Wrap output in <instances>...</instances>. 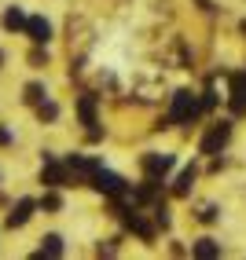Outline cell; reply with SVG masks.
<instances>
[{
  "label": "cell",
  "instance_id": "1",
  "mask_svg": "<svg viewBox=\"0 0 246 260\" xmlns=\"http://www.w3.org/2000/svg\"><path fill=\"white\" fill-rule=\"evenodd\" d=\"M195 114H199V99L191 95V92H177V95H173V110H169V121H177V125H180V121H191Z\"/></svg>",
  "mask_w": 246,
  "mask_h": 260
},
{
  "label": "cell",
  "instance_id": "2",
  "mask_svg": "<svg viewBox=\"0 0 246 260\" xmlns=\"http://www.w3.org/2000/svg\"><path fill=\"white\" fill-rule=\"evenodd\" d=\"M92 183H96L99 190H107V194H121V180L114 176V172H103V169H96V172H92Z\"/></svg>",
  "mask_w": 246,
  "mask_h": 260
},
{
  "label": "cell",
  "instance_id": "3",
  "mask_svg": "<svg viewBox=\"0 0 246 260\" xmlns=\"http://www.w3.org/2000/svg\"><path fill=\"white\" fill-rule=\"evenodd\" d=\"M26 29H30V37L37 41V44H48V41H51V22H48V19H30Z\"/></svg>",
  "mask_w": 246,
  "mask_h": 260
},
{
  "label": "cell",
  "instance_id": "4",
  "mask_svg": "<svg viewBox=\"0 0 246 260\" xmlns=\"http://www.w3.org/2000/svg\"><path fill=\"white\" fill-rule=\"evenodd\" d=\"M30 216H33V202H30V198H22V202L11 209V216H8V228H22Z\"/></svg>",
  "mask_w": 246,
  "mask_h": 260
},
{
  "label": "cell",
  "instance_id": "5",
  "mask_svg": "<svg viewBox=\"0 0 246 260\" xmlns=\"http://www.w3.org/2000/svg\"><path fill=\"white\" fill-rule=\"evenodd\" d=\"M232 110H235V114L246 110V77H235V88H232Z\"/></svg>",
  "mask_w": 246,
  "mask_h": 260
},
{
  "label": "cell",
  "instance_id": "6",
  "mask_svg": "<svg viewBox=\"0 0 246 260\" xmlns=\"http://www.w3.org/2000/svg\"><path fill=\"white\" fill-rule=\"evenodd\" d=\"M144 165H147V172H151V176H158V172H169L173 158H169V154H151V158H147Z\"/></svg>",
  "mask_w": 246,
  "mask_h": 260
},
{
  "label": "cell",
  "instance_id": "7",
  "mask_svg": "<svg viewBox=\"0 0 246 260\" xmlns=\"http://www.w3.org/2000/svg\"><path fill=\"white\" fill-rule=\"evenodd\" d=\"M63 180H66V169H63V165H56V161H48V165H44V183L63 187Z\"/></svg>",
  "mask_w": 246,
  "mask_h": 260
},
{
  "label": "cell",
  "instance_id": "8",
  "mask_svg": "<svg viewBox=\"0 0 246 260\" xmlns=\"http://www.w3.org/2000/svg\"><path fill=\"white\" fill-rule=\"evenodd\" d=\"M224 140H228V125H221V128H217L213 136H209V140L202 143V150H206V154H213L217 147H224Z\"/></svg>",
  "mask_w": 246,
  "mask_h": 260
},
{
  "label": "cell",
  "instance_id": "9",
  "mask_svg": "<svg viewBox=\"0 0 246 260\" xmlns=\"http://www.w3.org/2000/svg\"><path fill=\"white\" fill-rule=\"evenodd\" d=\"M26 22H30V19L22 15V8H11V11L4 15V26H8V29H22Z\"/></svg>",
  "mask_w": 246,
  "mask_h": 260
},
{
  "label": "cell",
  "instance_id": "10",
  "mask_svg": "<svg viewBox=\"0 0 246 260\" xmlns=\"http://www.w3.org/2000/svg\"><path fill=\"white\" fill-rule=\"evenodd\" d=\"M41 253L59 256V253H63V238H59V235H48V238H44V246H41Z\"/></svg>",
  "mask_w": 246,
  "mask_h": 260
},
{
  "label": "cell",
  "instance_id": "11",
  "mask_svg": "<svg viewBox=\"0 0 246 260\" xmlns=\"http://www.w3.org/2000/svg\"><path fill=\"white\" fill-rule=\"evenodd\" d=\"M195 253H199V256H217V253H221V246H217L213 238H202L199 246H195Z\"/></svg>",
  "mask_w": 246,
  "mask_h": 260
},
{
  "label": "cell",
  "instance_id": "12",
  "mask_svg": "<svg viewBox=\"0 0 246 260\" xmlns=\"http://www.w3.org/2000/svg\"><path fill=\"white\" fill-rule=\"evenodd\" d=\"M81 121H85V125H96V114H92V99H81Z\"/></svg>",
  "mask_w": 246,
  "mask_h": 260
},
{
  "label": "cell",
  "instance_id": "13",
  "mask_svg": "<svg viewBox=\"0 0 246 260\" xmlns=\"http://www.w3.org/2000/svg\"><path fill=\"white\" fill-rule=\"evenodd\" d=\"M191 180H195V169H187L184 176L177 180V194H187V187H191Z\"/></svg>",
  "mask_w": 246,
  "mask_h": 260
},
{
  "label": "cell",
  "instance_id": "14",
  "mask_svg": "<svg viewBox=\"0 0 246 260\" xmlns=\"http://www.w3.org/2000/svg\"><path fill=\"white\" fill-rule=\"evenodd\" d=\"M26 99H30V103H41V99H44L41 84H30V88H26Z\"/></svg>",
  "mask_w": 246,
  "mask_h": 260
},
{
  "label": "cell",
  "instance_id": "15",
  "mask_svg": "<svg viewBox=\"0 0 246 260\" xmlns=\"http://www.w3.org/2000/svg\"><path fill=\"white\" fill-rule=\"evenodd\" d=\"M56 114H59V110H56V103H41V117H48V121H51Z\"/></svg>",
  "mask_w": 246,
  "mask_h": 260
}]
</instances>
